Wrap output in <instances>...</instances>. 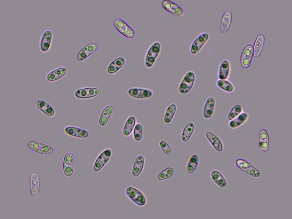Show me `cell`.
Segmentation results:
<instances>
[{
    "mask_svg": "<svg viewBox=\"0 0 292 219\" xmlns=\"http://www.w3.org/2000/svg\"><path fill=\"white\" fill-rule=\"evenodd\" d=\"M161 5L164 9L174 15L181 16L184 14V11L182 8L171 1L163 0L162 2Z\"/></svg>",
    "mask_w": 292,
    "mask_h": 219,
    "instance_id": "5bb4252c",
    "label": "cell"
},
{
    "mask_svg": "<svg viewBox=\"0 0 292 219\" xmlns=\"http://www.w3.org/2000/svg\"><path fill=\"white\" fill-rule=\"evenodd\" d=\"M125 62V58L123 57L115 58L109 65L107 69L108 72L110 74L116 73L124 66Z\"/></svg>",
    "mask_w": 292,
    "mask_h": 219,
    "instance_id": "7402d4cb",
    "label": "cell"
},
{
    "mask_svg": "<svg viewBox=\"0 0 292 219\" xmlns=\"http://www.w3.org/2000/svg\"><path fill=\"white\" fill-rule=\"evenodd\" d=\"M36 105L37 109L42 113L48 117H54L55 111L53 107L44 100L38 99L36 101Z\"/></svg>",
    "mask_w": 292,
    "mask_h": 219,
    "instance_id": "2e32d148",
    "label": "cell"
},
{
    "mask_svg": "<svg viewBox=\"0 0 292 219\" xmlns=\"http://www.w3.org/2000/svg\"><path fill=\"white\" fill-rule=\"evenodd\" d=\"M137 121V118L134 115H131L127 117L122 129V134L124 136L127 137L131 135Z\"/></svg>",
    "mask_w": 292,
    "mask_h": 219,
    "instance_id": "e0dca14e",
    "label": "cell"
},
{
    "mask_svg": "<svg viewBox=\"0 0 292 219\" xmlns=\"http://www.w3.org/2000/svg\"><path fill=\"white\" fill-rule=\"evenodd\" d=\"M64 133L70 136L82 139L88 137V131L83 129L77 127L68 125L65 127L63 129Z\"/></svg>",
    "mask_w": 292,
    "mask_h": 219,
    "instance_id": "8fae6325",
    "label": "cell"
},
{
    "mask_svg": "<svg viewBox=\"0 0 292 219\" xmlns=\"http://www.w3.org/2000/svg\"><path fill=\"white\" fill-rule=\"evenodd\" d=\"M113 107L111 105H108L103 110L99 119L98 123L101 127H104L108 122L113 113Z\"/></svg>",
    "mask_w": 292,
    "mask_h": 219,
    "instance_id": "44dd1931",
    "label": "cell"
},
{
    "mask_svg": "<svg viewBox=\"0 0 292 219\" xmlns=\"http://www.w3.org/2000/svg\"><path fill=\"white\" fill-rule=\"evenodd\" d=\"M98 47L96 43H89L82 47L79 50L76 56V59L79 61H82L94 53Z\"/></svg>",
    "mask_w": 292,
    "mask_h": 219,
    "instance_id": "7c38bea8",
    "label": "cell"
},
{
    "mask_svg": "<svg viewBox=\"0 0 292 219\" xmlns=\"http://www.w3.org/2000/svg\"><path fill=\"white\" fill-rule=\"evenodd\" d=\"M76 98L81 99H89L88 88H82L77 90L75 92Z\"/></svg>",
    "mask_w": 292,
    "mask_h": 219,
    "instance_id": "8d00e7d4",
    "label": "cell"
},
{
    "mask_svg": "<svg viewBox=\"0 0 292 219\" xmlns=\"http://www.w3.org/2000/svg\"><path fill=\"white\" fill-rule=\"evenodd\" d=\"M27 146L31 151L43 155H50L54 151L53 147L50 145L34 140L29 141Z\"/></svg>",
    "mask_w": 292,
    "mask_h": 219,
    "instance_id": "52a82bcc",
    "label": "cell"
},
{
    "mask_svg": "<svg viewBox=\"0 0 292 219\" xmlns=\"http://www.w3.org/2000/svg\"><path fill=\"white\" fill-rule=\"evenodd\" d=\"M159 145L162 151L165 154L168 156L171 155V148L169 144L165 140H160L159 142Z\"/></svg>",
    "mask_w": 292,
    "mask_h": 219,
    "instance_id": "d590c367",
    "label": "cell"
},
{
    "mask_svg": "<svg viewBox=\"0 0 292 219\" xmlns=\"http://www.w3.org/2000/svg\"><path fill=\"white\" fill-rule=\"evenodd\" d=\"M160 42L156 41L153 42L147 50L144 58L145 67L147 69L151 68L154 65L161 49Z\"/></svg>",
    "mask_w": 292,
    "mask_h": 219,
    "instance_id": "6da1fadb",
    "label": "cell"
},
{
    "mask_svg": "<svg viewBox=\"0 0 292 219\" xmlns=\"http://www.w3.org/2000/svg\"><path fill=\"white\" fill-rule=\"evenodd\" d=\"M247 175L252 177L257 178L261 176V173L257 168L253 165L248 171Z\"/></svg>",
    "mask_w": 292,
    "mask_h": 219,
    "instance_id": "ab89813d",
    "label": "cell"
},
{
    "mask_svg": "<svg viewBox=\"0 0 292 219\" xmlns=\"http://www.w3.org/2000/svg\"><path fill=\"white\" fill-rule=\"evenodd\" d=\"M232 14L229 11H226L223 14L221 20L220 30L222 34H226L229 30L232 23Z\"/></svg>",
    "mask_w": 292,
    "mask_h": 219,
    "instance_id": "ac0fdd59",
    "label": "cell"
},
{
    "mask_svg": "<svg viewBox=\"0 0 292 219\" xmlns=\"http://www.w3.org/2000/svg\"><path fill=\"white\" fill-rule=\"evenodd\" d=\"M265 38L262 34L258 35L256 38L254 45L253 55L256 57H259L262 51L264 44Z\"/></svg>",
    "mask_w": 292,
    "mask_h": 219,
    "instance_id": "484cf974",
    "label": "cell"
},
{
    "mask_svg": "<svg viewBox=\"0 0 292 219\" xmlns=\"http://www.w3.org/2000/svg\"><path fill=\"white\" fill-rule=\"evenodd\" d=\"M199 161L198 156L195 154L192 155L187 163L186 169L187 171L189 173H193L196 170Z\"/></svg>",
    "mask_w": 292,
    "mask_h": 219,
    "instance_id": "f546056e",
    "label": "cell"
},
{
    "mask_svg": "<svg viewBox=\"0 0 292 219\" xmlns=\"http://www.w3.org/2000/svg\"><path fill=\"white\" fill-rule=\"evenodd\" d=\"M54 34L52 30L46 29L42 33L39 40L38 46L40 51L45 53L50 50L53 41Z\"/></svg>",
    "mask_w": 292,
    "mask_h": 219,
    "instance_id": "277c9868",
    "label": "cell"
},
{
    "mask_svg": "<svg viewBox=\"0 0 292 219\" xmlns=\"http://www.w3.org/2000/svg\"><path fill=\"white\" fill-rule=\"evenodd\" d=\"M217 85L219 88L227 92H232L234 89L233 85L226 80H218L217 82Z\"/></svg>",
    "mask_w": 292,
    "mask_h": 219,
    "instance_id": "1f68e13d",
    "label": "cell"
},
{
    "mask_svg": "<svg viewBox=\"0 0 292 219\" xmlns=\"http://www.w3.org/2000/svg\"><path fill=\"white\" fill-rule=\"evenodd\" d=\"M235 165L239 169L248 174L250 169L253 166L250 163L246 160L239 158L235 162Z\"/></svg>",
    "mask_w": 292,
    "mask_h": 219,
    "instance_id": "4dcf8cb0",
    "label": "cell"
},
{
    "mask_svg": "<svg viewBox=\"0 0 292 219\" xmlns=\"http://www.w3.org/2000/svg\"><path fill=\"white\" fill-rule=\"evenodd\" d=\"M248 114L246 112H243L233 119L230 121L229 126L232 129L237 128L245 123L248 119Z\"/></svg>",
    "mask_w": 292,
    "mask_h": 219,
    "instance_id": "4316f807",
    "label": "cell"
},
{
    "mask_svg": "<svg viewBox=\"0 0 292 219\" xmlns=\"http://www.w3.org/2000/svg\"><path fill=\"white\" fill-rule=\"evenodd\" d=\"M113 154L112 150L110 148H106L98 155L93 165L94 172L98 173L108 163Z\"/></svg>",
    "mask_w": 292,
    "mask_h": 219,
    "instance_id": "3957f363",
    "label": "cell"
},
{
    "mask_svg": "<svg viewBox=\"0 0 292 219\" xmlns=\"http://www.w3.org/2000/svg\"><path fill=\"white\" fill-rule=\"evenodd\" d=\"M205 136L207 140L214 149L218 152L223 150L224 146L219 138L212 132L208 131L206 133Z\"/></svg>",
    "mask_w": 292,
    "mask_h": 219,
    "instance_id": "603a6c76",
    "label": "cell"
},
{
    "mask_svg": "<svg viewBox=\"0 0 292 219\" xmlns=\"http://www.w3.org/2000/svg\"><path fill=\"white\" fill-rule=\"evenodd\" d=\"M128 95L134 99L137 100H145L151 98L154 92L151 89L148 88L132 87L127 91Z\"/></svg>",
    "mask_w": 292,
    "mask_h": 219,
    "instance_id": "8992f818",
    "label": "cell"
},
{
    "mask_svg": "<svg viewBox=\"0 0 292 219\" xmlns=\"http://www.w3.org/2000/svg\"><path fill=\"white\" fill-rule=\"evenodd\" d=\"M195 75L192 71H189L184 75L178 87V91L182 94L188 93L192 89L194 84Z\"/></svg>",
    "mask_w": 292,
    "mask_h": 219,
    "instance_id": "5b68a950",
    "label": "cell"
},
{
    "mask_svg": "<svg viewBox=\"0 0 292 219\" xmlns=\"http://www.w3.org/2000/svg\"><path fill=\"white\" fill-rule=\"evenodd\" d=\"M216 103L215 99L212 97H209L206 100L203 110V116L205 118L208 119L212 117L214 113Z\"/></svg>",
    "mask_w": 292,
    "mask_h": 219,
    "instance_id": "ffe728a7",
    "label": "cell"
},
{
    "mask_svg": "<svg viewBox=\"0 0 292 219\" xmlns=\"http://www.w3.org/2000/svg\"><path fill=\"white\" fill-rule=\"evenodd\" d=\"M56 78L57 81L64 77L67 72L66 68L64 66H60L52 70Z\"/></svg>",
    "mask_w": 292,
    "mask_h": 219,
    "instance_id": "74e56055",
    "label": "cell"
},
{
    "mask_svg": "<svg viewBox=\"0 0 292 219\" xmlns=\"http://www.w3.org/2000/svg\"><path fill=\"white\" fill-rule=\"evenodd\" d=\"M231 70V64L227 59L223 60L219 68L218 76L219 79L226 80L229 77Z\"/></svg>",
    "mask_w": 292,
    "mask_h": 219,
    "instance_id": "cb8c5ba5",
    "label": "cell"
},
{
    "mask_svg": "<svg viewBox=\"0 0 292 219\" xmlns=\"http://www.w3.org/2000/svg\"><path fill=\"white\" fill-rule=\"evenodd\" d=\"M243 107L240 104H238L234 106L229 112L227 119L230 121L235 119L242 113Z\"/></svg>",
    "mask_w": 292,
    "mask_h": 219,
    "instance_id": "e575fe53",
    "label": "cell"
},
{
    "mask_svg": "<svg viewBox=\"0 0 292 219\" xmlns=\"http://www.w3.org/2000/svg\"><path fill=\"white\" fill-rule=\"evenodd\" d=\"M113 24L116 30L125 37L130 39L134 37L133 29L123 19L116 18L114 20Z\"/></svg>",
    "mask_w": 292,
    "mask_h": 219,
    "instance_id": "9c48e42d",
    "label": "cell"
},
{
    "mask_svg": "<svg viewBox=\"0 0 292 219\" xmlns=\"http://www.w3.org/2000/svg\"><path fill=\"white\" fill-rule=\"evenodd\" d=\"M194 128V125L192 122L188 123L184 127L182 131L181 139L182 142H187L191 137Z\"/></svg>",
    "mask_w": 292,
    "mask_h": 219,
    "instance_id": "f1b7e54d",
    "label": "cell"
},
{
    "mask_svg": "<svg viewBox=\"0 0 292 219\" xmlns=\"http://www.w3.org/2000/svg\"><path fill=\"white\" fill-rule=\"evenodd\" d=\"M125 193L127 197L137 206L143 207L147 203V199L144 194L135 187L131 186L127 187Z\"/></svg>",
    "mask_w": 292,
    "mask_h": 219,
    "instance_id": "7a4b0ae2",
    "label": "cell"
},
{
    "mask_svg": "<svg viewBox=\"0 0 292 219\" xmlns=\"http://www.w3.org/2000/svg\"><path fill=\"white\" fill-rule=\"evenodd\" d=\"M175 170L173 168L169 167L165 168L157 175V179L159 181H163L171 177L174 174Z\"/></svg>",
    "mask_w": 292,
    "mask_h": 219,
    "instance_id": "836d02e7",
    "label": "cell"
},
{
    "mask_svg": "<svg viewBox=\"0 0 292 219\" xmlns=\"http://www.w3.org/2000/svg\"><path fill=\"white\" fill-rule=\"evenodd\" d=\"M177 106L175 103H171L166 108L163 117L164 123L169 124L172 121L177 110Z\"/></svg>",
    "mask_w": 292,
    "mask_h": 219,
    "instance_id": "d4e9b609",
    "label": "cell"
},
{
    "mask_svg": "<svg viewBox=\"0 0 292 219\" xmlns=\"http://www.w3.org/2000/svg\"><path fill=\"white\" fill-rule=\"evenodd\" d=\"M30 192L31 195L35 197L39 194L40 191V180L38 173L36 171L31 172L30 175Z\"/></svg>",
    "mask_w": 292,
    "mask_h": 219,
    "instance_id": "9a60e30c",
    "label": "cell"
},
{
    "mask_svg": "<svg viewBox=\"0 0 292 219\" xmlns=\"http://www.w3.org/2000/svg\"><path fill=\"white\" fill-rule=\"evenodd\" d=\"M259 143L270 141L269 137L267 131L265 129H262L259 133Z\"/></svg>",
    "mask_w": 292,
    "mask_h": 219,
    "instance_id": "f35d334b",
    "label": "cell"
},
{
    "mask_svg": "<svg viewBox=\"0 0 292 219\" xmlns=\"http://www.w3.org/2000/svg\"><path fill=\"white\" fill-rule=\"evenodd\" d=\"M133 137L136 141L139 142L143 139V128L142 125L140 123H137L133 131Z\"/></svg>",
    "mask_w": 292,
    "mask_h": 219,
    "instance_id": "d6a6232c",
    "label": "cell"
},
{
    "mask_svg": "<svg viewBox=\"0 0 292 219\" xmlns=\"http://www.w3.org/2000/svg\"><path fill=\"white\" fill-rule=\"evenodd\" d=\"M62 168L64 175L70 177L72 175L74 168V157L72 153L68 152L65 155L62 162Z\"/></svg>",
    "mask_w": 292,
    "mask_h": 219,
    "instance_id": "30bf717a",
    "label": "cell"
},
{
    "mask_svg": "<svg viewBox=\"0 0 292 219\" xmlns=\"http://www.w3.org/2000/svg\"><path fill=\"white\" fill-rule=\"evenodd\" d=\"M145 163V158L143 155H139L136 157L132 169V174L133 176L137 177L141 174Z\"/></svg>",
    "mask_w": 292,
    "mask_h": 219,
    "instance_id": "d6986e66",
    "label": "cell"
},
{
    "mask_svg": "<svg viewBox=\"0 0 292 219\" xmlns=\"http://www.w3.org/2000/svg\"><path fill=\"white\" fill-rule=\"evenodd\" d=\"M210 35L207 33L204 32L199 34L193 40L190 48V52L192 55L198 54L204 45L208 41Z\"/></svg>",
    "mask_w": 292,
    "mask_h": 219,
    "instance_id": "ba28073f",
    "label": "cell"
},
{
    "mask_svg": "<svg viewBox=\"0 0 292 219\" xmlns=\"http://www.w3.org/2000/svg\"><path fill=\"white\" fill-rule=\"evenodd\" d=\"M210 176L214 182L219 187L224 188L226 186L227 182L226 179L218 171H212L210 173Z\"/></svg>",
    "mask_w": 292,
    "mask_h": 219,
    "instance_id": "83f0119b",
    "label": "cell"
},
{
    "mask_svg": "<svg viewBox=\"0 0 292 219\" xmlns=\"http://www.w3.org/2000/svg\"><path fill=\"white\" fill-rule=\"evenodd\" d=\"M270 141L259 143V145L261 151L266 152L268 151L269 147Z\"/></svg>",
    "mask_w": 292,
    "mask_h": 219,
    "instance_id": "60d3db41",
    "label": "cell"
},
{
    "mask_svg": "<svg viewBox=\"0 0 292 219\" xmlns=\"http://www.w3.org/2000/svg\"><path fill=\"white\" fill-rule=\"evenodd\" d=\"M253 56V46L248 44L244 48L240 55V64L243 68H247L250 66Z\"/></svg>",
    "mask_w": 292,
    "mask_h": 219,
    "instance_id": "4fadbf2b",
    "label": "cell"
}]
</instances>
